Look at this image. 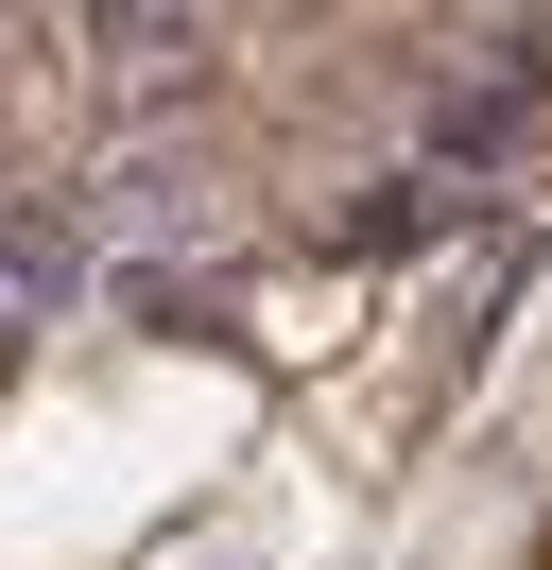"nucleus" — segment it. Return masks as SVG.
Returning a JSON list of instances; mask_svg holds the SVG:
<instances>
[{
    "label": "nucleus",
    "instance_id": "obj_1",
    "mask_svg": "<svg viewBox=\"0 0 552 570\" xmlns=\"http://www.w3.org/2000/svg\"><path fill=\"white\" fill-rule=\"evenodd\" d=\"M69 277H87V259H69V225H52V208H0V328H52Z\"/></svg>",
    "mask_w": 552,
    "mask_h": 570
}]
</instances>
